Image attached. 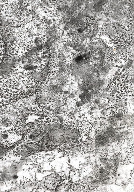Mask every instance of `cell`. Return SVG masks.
I'll return each mask as SVG.
<instances>
[{"instance_id": "cell-1", "label": "cell", "mask_w": 134, "mask_h": 192, "mask_svg": "<svg viewBox=\"0 0 134 192\" xmlns=\"http://www.w3.org/2000/svg\"><path fill=\"white\" fill-rule=\"evenodd\" d=\"M116 22L107 20L103 25L105 34L112 39L119 37L115 26Z\"/></svg>"}, {"instance_id": "cell-2", "label": "cell", "mask_w": 134, "mask_h": 192, "mask_svg": "<svg viewBox=\"0 0 134 192\" xmlns=\"http://www.w3.org/2000/svg\"><path fill=\"white\" fill-rule=\"evenodd\" d=\"M130 69L132 71L134 70V59L130 58L122 65L121 67V70L124 71H127Z\"/></svg>"}, {"instance_id": "cell-3", "label": "cell", "mask_w": 134, "mask_h": 192, "mask_svg": "<svg viewBox=\"0 0 134 192\" xmlns=\"http://www.w3.org/2000/svg\"><path fill=\"white\" fill-rule=\"evenodd\" d=\"M119 92V88L117 85H114L111 87V90L109 92L111 96H117Z\"/></svg>"}, {"instance_id": "cell-4", "label": "cell", "mask_w": 134, "mask_h": 192, "mask_svg": "<svg viewBox=\"0 0 134 192\" xmlns=\"http://www.w3.org/2000/svg\"><path fill=\"white\" fill-rule=\"evenodd\" d=\"M110 106V104L108 101H102L98 105L97 107L99 110H101L107 108Z\"/></svg>"}, {"instance_id": "cell-5", "label": "cell", "mask_w": 134, "mask_h": 192, "mask_svg": "<svg viewBox=\"0 0 134 192\" xmlns=\"http://www.w3.org/2000/svg\"><path fill=\"white\" fill-rule=\"evenodd\" d=\"M98 96L100 97L103 101L108 100L111 96L109 93L101 92Z\"/></svg>"}, {"instance_id": "cell-6", "label": "cell", "mask_w": 134, "mask_h": 192, "mask_svg": "<svg viewBox=\"0 0 134 192\" xmlns=\"http://www.w3.org/2000/svg\"><path fill=\"white\" fill-rule=\"evenodd\" d=\"M103 101V100L102 99H101L99 96H98L94 98L92 102V104L98 106L101 102H102Z\"/></svg>"}, {"instance_id": "cell-7", "label": "cell", "mask_w": 134, "mask_h": 192, "mask_svg": "<svg viewBox=\"0 0 134 192\" xmlns=\"http://www.w3.org/2000/svg\"><path fill=\"white\" fill-rule=\"evenodd\" d=\"M112 151L114 154H117L119 153L121 150V146L118 144H116L112 148Z\"/></svg>"}, {"instance_id": "cell-8", "label": "cell", "mask_w": 134, "mask_h": 192, "mask_svg": "<svg viewBox=\"0 0 134 192\" xmlns=\"http://www.w3.org/2000/svg\"><path fill=\"white\" fill-rule=\"evenodd\" d=\"M101 90L98 89H94L91 91H90V93L92 95L93 97H97L99 95L101 92Z\"/></svg>"}, {"instance_id": "cell-9", "label": "cell", "mask_w": 134, "mask_h": 192, "mask_svg": "<svg viewBox=\"0 0 134 192\" xmlns=\"http://www.w3.org/2000/svg\"><path fill=\"white\" fill-rule=\"evenodd\" d=\"M83 119H82L81 118L78 117L75 119L74 121V123L75 124V126H80L82 122H83Z\"/></svg>"}, {"instance_id": "cell-10", "label": "cell", "mask_w": 134, "mask_h": 192, "mask_svg": "<svg viewBox=\"0 0 134 192\" xmlns=\"http://www.w3.org/2000/svg\"><path fill=\"white\" fill-rule=\"evenodd\" d=\"M117 99L118 98H117V96H113L111 95L110 98L107 101H108V102L110 104H112L113 105L117 102Z\"/></svg>"}, {"instance_id": "cell-11", "label": "cell", "mask_w": 134, "mask_h": 192, "mask_svg": "<svg viewBox=\"0 0 134 192\" xmlns=\"http://www.w3.org/2000/svg\"><path fill=\"white\" fill-rule=\"evenodd\" d=\"M83 107V105L82 104V103L81 102L80 100H77L76 101L75 103V107L78 109H81Z\"/></svg>"}, {"instance_id": "cell-12", "label": "cell", "mask_w": 134, "mask_h": 192, "mask_svg": "<svg viewBox=\"0 0 134 192\" xmlns=\"http://www.w3.org/2000/svg\"><path fill=\"white\" fill-rule=\"evenodd\" d=\"M69 169L70 171L72 173H76L78 172V169L74 166L71 165H69Z\"/></svg>"}, {"instance_id": "cell-13", "label": "cell", "mask_w": 134, "mask_h": 192, "mask_svg": "<svg viewBox=\"0 0 134 192\" xmlns=\"http://www.w3.org/2000/svg\"><path fill=\"white\" fill-rule=\"evenodd\" d=\"M88 126H89V124L87 122L83 121L82 123L80 126H81V129L82 130H84L88 128Z\"/></svg>"}, {"instance_id": "cell-14", "label": "cell", "mask_w": 134, "mask_h": 192, "mask_svg": "<svg viewBox=\"0 0 134 192\" xmlns=\"http://www.w3.org/2000/svg\"><path fill=\"white\" fill-rule=\"evenodd\" d=\"M111 87L109 86L106 85L104 86L101 89V91L104 92H107V93H109L110 90H111Z\"/></svg>"}, {"instance_id": "cell-15", "label": "cell", "mask_w": 134, "mask_h": 192, "mask_svg": "<svg viewBox=\"0 0 134 192\" xmlns=\"http://www.w3.org/2000/svg\"><path fill=\"white\" fill-rule=\"evenodd\" d=\"M120 75L119 73L115 74L113 75V79L116 80L118 79L119 77H120Z\"/></svg>"}, {"instance_id": "cell-16", "label": "cell", "mask_w": 134, "mask_h": 192, "mask_svg": "<svg viewBox=\"0 0 134 192\" xmlns=\"http://www.w3.org/2000/svg\"><path fill=\"white\" fill-rule=\"evenodd\" d=\"M68 162L69 164H70V163H71V159L70 157H69L68 158Z\"/></svg>"}]
</instances>
